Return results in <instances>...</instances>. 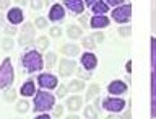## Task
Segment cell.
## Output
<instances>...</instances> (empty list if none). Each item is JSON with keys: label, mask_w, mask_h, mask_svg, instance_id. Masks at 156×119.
Listing matches in <instances>:
<instances>
[{"label": "cell", "mask_w": 156, "mask_h": 119, "mask_svg": "<svg viewBox=\"0 0 156 119\" xmlns=\"http://www.w3.org/2000/svg\"><path fill=\"white\" fill-rule=\"evenodd\" d=\"M23 62V67L26 69L28 72H37L41 70V69L44 67V62H42V57L41 54H39L37 51H29L23 56L21 59Z\"/></svg>", "instance_id": "7a4b0ae2"}, {"label": "cell", "mask_w": 156, "mask_h": 119, "mask_svg": "<svg viewBox=\"0 0 156 119\" xmlns=\"http://www.w3.org/2000/svg\"><path fill=\"white\" fill-rule=\"evenodd\" d=\"M91 38H93V39H96V41H102V39H104V36H102L101 33H96V34H93Z\"/></svg>", "instance_id": "ab89813d"}, {"label": "cell", "mask_w": 156, "mask_h": 119, "mask_svg": "<svg viewBox=\"0 0 156 119\" xmlns=\"http://www.w3.org/2000/svg\"><path fill=\"white\" fill-rule=\"evenodd\" d=\"M107 119H120V117H117V116H109Z\"/></svg>", "instance_id": "7dc6e473"}, {"label": "cell", "mask_w": 156, "mask_h": 119, "mask_svg": "<svg viewBox=\"0 0 156 119\" xmlns=\"http://www.w3.org/2000/svg\"><path fill=\"white\" fill-rule=\"evenodd\" d=\"M83 88H85V83H83V80H72L70 85H68V88H67V91L78 93V91H81Z\"/></svg>", "instance_id": "ac0fdd59"}, {"label": "cell", "mask_w": 156, "mask_h": 119, "mask_svg": "<svg viewBox=\"0 0 156 119\" xmlns=\"http://www.w3.org/2000/svg\"><path fill=\"white\" fill-rule=\"evenodd\" d=\"M98 93H99V87H98V85H91L90 88H88L86 100H88V101H91L93 98H96V96H98Z\"/></svg>", "instance_id": "44dd1931"}, {"label": "cell", "mask_w": 156, "mask_h": 119, "mask_svg": "<svg viewBox=\"0 0 156 119\" xmlns=\"http://www.w3.org/2000/svg\"><path fill=\"white\" fill-rule=\"evenodd\" d=\"M151 119H156V38H151Z\"/></svg>", "instance_id": "6da1fadb"}, {"label": "cell", "mask_w": 156, "mask_h": 119, "mask_svg": "<svg viewBox=\"0 0 156 119\" xmlns=\"http://www.w3.org/2000/svg\"><path fill=\"white\" fill-rule=\"evenodd\" d=\"M151 28L156 31V0H151Z\"/></svg>", "instance_id": "7402d4cb"}, {"label": "cell", "mask_w": 156, "mask_h": 119, "mask_svg": "<svg viewBox=\"0 0 156 119\" xmlns=\"http://www.w3.org/2000/svg\"><path fill=\"white\" fill-rule=\"evenodd\" d=\"M5 33H7V34H15V33H16L15 24H12V26H8V28H5Z\"/></svg>", "instance_id": "8d00e7d4"}, {"label": "cell", "mask_w": 156, "mask_h": 119, "mask_svg": "<svg viewBox=\"0 0 156 119\" xmlns=\"http://www.w3.org/2000/svg\"><path fill=\"white\" fill-rule=\"evenodd\" d=\"M98 2V0H85V3L88 5V7H93V5H94Z\"/></svg>", "instance_id": "7bdbcfd3"}, {"label": "cell", "mask_w": 156, "mask_h": 119, "mask_svg": "<svg viewBox=\"0 0 156 119\" xmlns=\"http://www.w3.org/2000/svg\"><path fill=\"white\" fill-rule=\"evenodd\" d=\"M23 34H28V36H33L34 38V26L31 23H26L23 26Z\"/></svg>", "instance_id": "83f0119b"}, {"label": "cell", "mask_w": 156, "mask_h": 119, "mask_svg": "<svg viewBox=\"0 0 156 119\" xmlns=\"http://www.w3.org/2000/svg\"><path fill=\"white\" fill-rule=\"evenodd\" d=\"M29 110V103L26 100H21V101H18V105H16V111L18 113H26Z\"/></svg>", "instance_id": "d4e9b609"}, {"label": "cell", "mask_w": 156, "mask_h": 119, "mask_svg": "<svg viewBox=\"0 0 156 119\" xmlns=\"http://www.w3.org/2000/svg\"><path fill=\"white\" fill-rule=\"evenodd\" d=\"M2 26H3V17L0 15V28H2Z\"/></svg>", "instance_id": "bcb514c9"}, {"label": "cell", "mask_w": 156, "mask_h": 119, "mask_svg": "<svg viewBox=\"0 0 156 119\" xmlns=\"http://www.w3.org/2000/svg\"><path fill=\"white\" fill-rule=\"evenodd\" d=\"M130 17H132V7L130 5H119V7L112 12V18H114L117 23L130 21Z\"/></svg>", "instance_id": "5b68a950"}, {"label": "cell", "mask_w": 156, "mask_h": 119, "mask_svg": "<svg viewBox=\"0 0 156 119\" xmlns=\"http://www.w3.org/2000/svg\"><path fill=\"white\" fill-rule=\"evenodd\" d=\"M20 43H21V44L33 43V36H28V34H23V33H21V36H20Z\"/></svg>", "instance_id": "4dcf8cb0"}, {"label": "cell", "mask_w": 156, "mask_h": 119, "mask_svg": "<svg viewBox=\"0 0 156 119\" xmlns=\"http://www.w3.org/2000/svg\"><path fill=\"white\" fill-rule=\"evenodd\" d=\"M18 3H26V0H16Z\"/></svg>", "instance_id": "c3c4849f"}, {"label": "cell", "mask_w": 156, "mask_h": 119, "mask_svg": "<svg viewBox=\"0 0 156 119\" xmlns=\"http://www.w3.org/2000/svg\"><path fill=\"white\" fill-rule=\"evenodd\" d=\"M102 108L111 113H120L125 108V101L120 100V98H106L102 101Z\"/></svg>", "instance_id": "8992f818"}, {"label": "cell", "mask_w": 156, "mask_h": 119, "mask_svg": "<svg viewBox=\"0 0 156 119\" xmlns=\"http://www.w3.org/2000/svg\"><path fill=\"white\" fill-rule=\"evenodd\" d=\"M7 18L12 24H18V23L23 21V12L20 8H12V10H8Z\"/></svg>", "instance_id": "8fae6325"}, {"label": "cell", "mask_w": 156, "mask_h": 119, "mask_svg": "<svg viewBox=\"0 0 156 119\" xmlns=\"http://www.w3.org/2000/svg\"><path fill=\"white\" fill-rule=\"evenodd\" d=\"M67 119H80V117H78V116H75V114H72V116H68Z\"/></svg>", "instance_id": "f6af8a7d"}, {"label": "cell", "mask_w": 156, "mask_h": 119, "mask_svg": "<svg viewBox=\"0 0 156 119\" xmlns=\"http://www.w3.org/2000/svg\"><path fill=\"white\" fill-rule=\"evenodd\" d=\"M63 15H65V12H63L62 5H54V7L49 10V18H51L52 21H58V20H62Z\"/></svg>", "instance_id": "4fadbf2b"}, {"label": "cell", "mask_w": 156, "mask_h": 119, "mask_svg": "<svg viewBox=\"0 0 156 119\" xmlns=\"http://www.w3.org/2000/svg\"><path fill=\"white\" fill-rule=\"evenodd\" d=\"M65 7L72 10L73 13H83L85 3H83V0H65Z\"/></svg>", "instance_id": "7c38bea8"}, {"label": "cell", "mask_w": 156, "mask_h": 119, "mask_svg": "<svg viewBox=\"0 0 156 119\" xmlns=\"http://www.w3.org/2000/svg\"><path fill=\"white\" fill-rule=\"evenodd\" d=\"M13 39L12 38H5L2 41V49H5V51H10V49H13Z\"/></svg>", "instance_id": "4316f807"}, {"label": "cell", "mask_w": 156, "mask_h": 119, "mask_svg": "<svg viewBox=\"0 0 156 119\" xmlns=\"http://www.w3.org/2000/svg\"><path fill=\"white\" fill-rule=\"evenodd\" d=\"M13 67L10 59H5L3 64L0 65V88H7L13 82Z\"/></svg>", "instance_id": "277c9868"}, {"label": "cell", "mask_w": 156, "mask_h": 119, "mask_svg": "<svg viewBox=\"0 0 156 119\" xmlns=\"http://www.w3.org/2000/svg\"><path fill=\"white\" fill-rule=\"evenodd\" d=\"M8 5H10V0H0V10L8 8Z\"/></svg>", "instance_id": "74e56055"}, {"label": "cell", "mask_w": 156, "mask_h": 119, "mask_svg": "<svg viewBox=\"0 0 156 119\" xmlns=\"http://www.w3.org/2000/svg\"><path fill=\"white\" fill-rule=\"evenodd\" d=\"M65 91H67V88H65V87H60V88H58V93H57V95L62 98L63 95H65Z\"/></svg>", "instance_id": "60d3db41"}, {"label": "cell", "mask_w": 156, "mask_h": 119, "mask_svg": "<svg viewBox=\"0 0 156 119\" xmlns=\"http://www.w3.org/2000/svg\"><path fill=\"white\" fill-rule=\"evenodd\" d=\"M107 90H109L111 95H124V93H127V85L122 80H114L112 83H109V87H107Z\"/></svg>", "instance_id": "9c48e42d"}, {"label": "cell", "mask_w": 156, "mask_h": 119, "mask_svg": "<svg viewBox=\"0 0 156 119\" xmlns=\"http://www.w3.org/2000/svg\"><path fill=\"white\" fill-rule=\"evenodd\" d=\"M83 46L86 49H94V39L93 38H86L85 41H83Z\"/></svg>", "instance_id": "f1b7e54d"}, {"label": "cell", "mask_w": 156, "mask_h": 119, "mask_svg": "<svg viewBox=\"0 0 156 119\" xmlns=\"http://www.w3.org/2000/svg\"><path fill=\"white\" fill-rule=\"evenodd\" d=\"M81 65L86 69V70H93L96 65H98V59L94 54H91V52H86V54H83V57H81Z\"/></svg>", "instance_id": "30bf717a"}, {"label": "cell", "mask_w": 156, "mask_h": 119, "mask_svg": "<svg viewBox=\"0 0 156 119\" xmlns=\"http://www.w3.org/2000/svg\"><path fill=\"white\" fill-rule=\"evenodd\" d=\"M15 98H16V91L15 90H8L5 93V100L7 101H15Z\"/></svg>", "instance_id": "f546056e"}, {"label": "cell", "mask_w": 156, "mask_h": 119, "mask_svg": "<svg viewBox=\"0 0 156 119\" xmlns=\"http://www.w3.org/2000/svg\"><path fill=\"white\" fill-rule=\"evenodd\" d=\"M37 82L42 88H49V90L57 87V77H54L52 73H42V75H39Z\"/></svg>", "instance_id": "ba28073f"}, {"label": "cell", "mask_w": 156, "mask_h": 119, "mask_svg": "<svg viewBox=\"0 0 156 119\" xmlns=\"http://www.w3.org/2000/svg\"><path fill=\"white\" fill-rule=\"evenodd\" d=\"M62 52L65 54V56H78L80 54V47L75 46V44H65V46H62Z\"/></svg>", "instance_id": "e0dca14e"}, {"label": "cell", "mask_w": 156, "mask_h": 119, "mask_svg": "<svg viewBox=\"0 0 156 119\" xmlns=\"http://www.w3.org/2000/svg\"><path fill=\"white\" fill-rule=\"evenodd\" d=\"M55 62H57V56L54 52H49L46 56V67H54Z\"/></svg>", "instance_id": "cb8c5ba5"}, {"label": "cell", "mask_w": 156, "mask_h": 119, "mask_svg": "<svg viewBox=\"0 0 156 119\" xmlns=\"http://www.w3.org/2000/svg\"><path fill=\"white\" fill-rule=\"evenodd\" d=\"M75 62L70 61V59H62L60 62H58V72H60L62 77H68L72 75L73 72H75Z\"/></svg>", "instance_id": "52a82bcc"}, {"label": "cell", "mask_w": 156, "mask_h": 119, "mask_svg": "<svg viewBox=\"0 0 156 119\" xmlns=\"http://www.w3.org/2000/svg\"><path fill=\"white\" fill-rule=\"evenodd\" d=\"M54 105H55V98L51 93L39 91L36 98H34V111L36 113H46L49 110H52Z\"/></svg>", "instance_id": "3957f363"}, {"label": "cell", "mask_w": 156, "mask_h": 119, "mask_svg": "<svg viewBox=\"0 0 156 119\" xmlns=\"http://www.w3.org/2000/svg\"><path fill=\"white\" fill-rule=\"evenodd\" d=\"M62 110H63L62 106H55V110H54V116H55V117H58V116L62 114Z\"/></svg>", "instance_id": "f35d334b"}, {"label": "cell", "mask_w": 156, "mask_h": 119, "mask_svg": "<svg viewBox=\"0 0 156 119\" xmlns=\"http://www.w3.org/2000/svg\"><path fill=\"white\" fill-rule=\"evenodd\" d=\"M107 5H114V7H119V5H122V2L124 0H106Z\"/></svg>", "instance_id": "d590c367"}, {"label": "cell", "mask_w": 156, "mask_h": 119, "mask_svg": "<svg viewBox=\"0 0 156 119\" xmlns=\"http://www.w3.org/2000/svg\"><path fill=\"white\" fill-rule=\"evenodd\" d=\"M85 116L88 117V119H96L98 117V113H96V110L93 106H88L86 110H85Z\"/></svg>", "instance_id": "484cf974"}, {"label": "cell", "mask_w": 156, "mask_h": 119, "mask_svg": "<svg viewBox=\"0 0 156 119\" xmlns=\"http://www.w3.org/2000/svg\"><path fill=\"white\" fill-rule=\"evenodd\" d=\"M107 10H109V5L104 3V2H99V0L93 5V12L96 15H104V13H107Z\"/></svg>", "instance_id": "d6986e66"}, {"label": "cell", "mask_w": 156, "mask_h": 119, "mask_svg": "<svg viewBox=\"0 0 156 119\" xmlns=\"http://www.w3.org/2000/svg\"><path fill=\"white\" fill-rule=\"evenodd\" d=\"M109 24V18L104 17V15H94L91 18V26L93 28H106Z\"/></svg>", "instance_id": "5bb4252c"}, {"label": "cell", "mask_w": 156, "mask_h": 119, "mask_svg": "<svg viewBox=\"0 0 156 119\" xmlns=\"http://www.w3.org/2000/svg\"><path fill=\"white\" fill-rule=\"evenodd\" d=\"M34 119H52L51 116H47V114H39V116H36Z\"/></svg>", "instance_id": "b9f144b4"}, {"label": "cell", "mask_w": 156, "mask_h": 119, "mask_svg": "<svg viewBox=\"0 0 156 119\" xmlns=\"http://www.w3.org/2000/svg\"><path fill=\"white\" fill-rule=\"evenodd\" d=\"M21 93L23 96H33L34 93H36V90H34V82H31V80H28L26 83H23L21 85Z\"/></svg>", "instance_id": "2e32d148"}, {"label": "cell", "mask_w": 156, "mask_h": 119, "mask_svg": "<svg viewBox=\"0 0 156 119\" xmlns=\"http://www.w3.org/2000/svg\"><path fill=\"white\" fill-rule=\"evenodd\" d=\"M36 26H37V28H46V26H47V21H46V18H42V17L36 18Z\"/></svg>", "instance_id": "1f68e13d"}, {"label": "cell", "mask_w": 156, "mask_h": 119, "mask_svg": "<svg viewBox=\"0 0 156 119\" xmlns=\"http://www.w3.org/2000/svg\"><path fill=\"white\" fill-rule=\"evenodd\" d=\"M36 44H37V49L39 51H44V49H47V46H49V41H47V38L46 36H41L36 41Z\"/></svg>", "instance_id": "603a6c76"}, {"label": "cell", "mask_w": 156, "mask_h": 119, "mask_svg": "<svg viewBox=\"0 0 156 119\" xmlns=\"http://www.w3.org/2000/svg\"><path fill=\"white\" fill-rule=\"evenodd\" d=\"M119 33H120V36H129V34H130V28L122 26V28H119Z\"/></svg>", "instance_id": "e575fe53"}, {"label": "cell", "mask_w": 156, "mask_h": 119, "mask_svg": "<svg viewBox=\"0 0 156 119\" xmlns=\"http://www.w3.org/2000/svg\"><path fill=\"white\" fill-rule=\"evenodd\" d=\"M81 103H83V100L80 96H72V98H68V100H67V108L70 111H76V110H80V108H81Z\"/></svg>", "instance_id": "9a60e30c"}, {"label": "cell", "mask_w": 156, "mask_h": 119, "mask_svg": "<svg viewBox=\"0 0 156 119\" xmlns=\"http://www.w3.org/2000/svg\"><path fill=\"white\" fill-rule=\"evenodd\" d=\"M67 34H68V38L76 39V38L81 36V28H78V26H75V24H72V26L67 28Z\"/></svg>", "instance_id": "ffe728a7"}, {"label": "cell", "mask_w": 156, "mask_h": 119, "mask_svg": "<svg viewBox=\"0 0 156 119\" xmlns=\"http://www.w3.org/2000/svg\"><path fill=\"white\" fill-rule=\"evenodd\" d=\"M130 70H132V64L127 62V72H130Z\"/></svg>", "instance_id": "ee69618b"}, {"label": "cell", "mask_w": 156, "mask_h": 119, "mask_svg": "<svg viewBox=\"0 0 156 119\" xmlns=\"http://www.w3.org/2000/svg\"><path fill=\"white\" fill-rule=\"evenodd\" d=\"M62 34V29L58 28V26H54V28H51V36L52 38H58Z\"/></svg>", "instance_id": "836d02e7"}, {"label": "cell", "mask_w": 156, "mask_h": 119, "mask_svg": "<svg viewBox=\"0 0 156 119\" xmlns=\"http://www.w3.org/2000/svg\"><path fill=\"white\" fill-rule=\"evenodd\" d=\"M46 2H52V0H46Z\"/></svg>", "instance_id": "681fc988"}, {"label": "cell", "mask_w": 156, "mask_h": 119, "mask_svg": "<svg viewBox=\"0 0 156 119\" xmlns=\"http://www.w3.org/2000/svg\"><path fill=\"white\" fill-rule=\"evenodd\" d=\"M42 5H44L42 0H31V7H33L34 10H41Z\"/></svg>", "instance_id": "d6a6232c"}]
</instances>
